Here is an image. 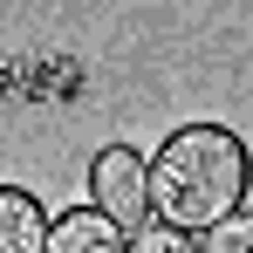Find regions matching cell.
Segmentation results:
<instances>
[{
	"label": "cell",
	"instance_id": "6da1fadb",
	"mask_svg": "<svg viewBox=\"0 0 253 253\" xmlns=\"http://www.w3.org/2000/svg\"><path fill=\"white\" fill-rule=\"evenodd\" d=\"M144 165H151V219L185 240H206L219 219L247 212L253 151L226 124H178Z\"/></svg>",
	"mask_w": 253,
	"mask_h": 253
},
{
	"label": "cell",
	"instance_id": "7a4b0ae2",
	"mask_svg": "<svg viewBox=\"0 0 253 253\" xmlns=\"http://www.w3.org/2000/svg\"><path fill=\"white\" fill-rule=\"evenodd\" d=\"M89 212L110 219L124 240L137 226H151V165H144V151H130V144H103L96 151V165H89Z\"/></svg>",
	"mask_w": 253,
	"mask_h": 253
},
{
	"label": "cell",
	"instance_id": "3957f363",
	"mask_svg": "<svg viewBox=\"0 0 253 253\" xmlns=\"http://www.w3.org/2000/svg\"><path fill=\"white\" fill-rule=\"evenodd\" d=\"M48 219L55 212H42V199L28 185H0V253H42Z\"/></svg>",
	"mask_w": 253,
	"mask_h": 253
},
{
	"label": "cell",
	"instance_id": "277c9868",
	"mask_svg": "<svg viewBox=\"0 0 253 253\" xmlns=\"http://www.w3.org/2000/svg\"><path fill=\"white\" fill-rule=\"evenodd\" d=\"M42 253H124V233L110 219H96L89 206H76V212H55L48 219V247Z\"/></svg>",
	"mask_w": 253,
	"mask_h": 253
},
{
	"label": "cell",
	"instance_id": "5b68a950",
	"mask_svg": "<svg viewBox=\"0 0 253 253\" xmlns=\"http://www.w3.org/2000/svg\"><path fill=\"white\" fill-rule=\"evenodd\" d=\"M199 253H253V212H233V219H219L206 240H199Z\"/></svg>",
	"mask_w": 253,
	"mask_h": 253
},
{
	"label": "cell",
	"instance_id": "8992f818",
	"mask_svg": "<svg viewBox=\"0 0 253 253\" xmlns=\"http://www.w3.org/2000/svg\"><path fill=\"white\" fill-rule=\"evenodd\" d=\"M124 253H199V240H185V233H171V226L151 219V226H137L124 240Z\"/></svg>",
	"mask_w": 253,
	"mask_h": 253
}]
</instances>
